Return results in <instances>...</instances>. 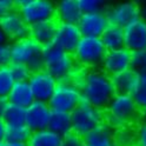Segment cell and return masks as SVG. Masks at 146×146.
<instances>
[{
    "instance_id": "1",
    "label": "cell",
    "mask_w": 146,
    "mask_h": 146,
    "mask_svg": "<svg viewBox=\"0 0 146 146\" xmlns=\"http://www.w3.org/2000/svg\"><path fill=\"white\" fill-rule=\"evenodd\" d=\"M76 79H79L76 85L80 88L83 102L105 112L115 96L112 78L102 68H90L78 72L71 81H76Z\"/></svg>"
},
{
    "instance_id": "2",
    "label": "cell",
    "mask_w": 146,
    "mask_h": 146,
    "mask_svg": "<svg viewBox=\"0 0 146 146\" xmlns=\"http://www.w3.org/2000/svg\"><path fill=\"white\" fill-rule=\"evenodd\" d=\"M140 118V108L131 94H117L105 110V121L115 130L124 129L137 123Z\"/></svg>"
},
{
    "instance_id": "3",
    "label": "cell",
    "mask_w": 146,
    "mask_h": 146,
    "mask_svg": "<svg viewBox=\"0 0 146 146\" xmlns=\"http://www.w3.org/2000/svg\"><path fill=\"white\" fill-rule=\"evenodd\" d=\"M44 70L58 81L71 80L79 72L73 54L67 53L53 44L44 47Z\"/></svg>"
},
{
    "instance_id": "4",
    "label": "cell",
    "mask_w": 146,
    "mask_h": 146,
    "mask_svg": "<svg viewBox=\"0 0 146 146\" xmlns=\"http://www.w3.org/2000/svg\"><path fill=\"white\" fill-rule=\"evenodd\" d=\"M106 53L107 50L100 38L83 36L73 52V58L78 66L84 70L100 68Z\"/></svg>"
},
{
    "instance_id": "5",
    "label": "cell",
    "mask_w": 146,
    "mask_h": 146,
    "mask_svg": "<svg viewBox=\"0 0 146 146\" xmlns=\"http://www.w3.org/2000/svg\"><path fill=\"white\" fill-rule=\"evenodd\" d=\"M12 61L24 62L33 72L44 70V46L31 36L10 42Z\"/></svg>"
},
{
    "instance_id": "6",
    "label": "cell",
    "mask_w": 146,
    "mask_h": 146,
    "mask_svg": "<svg viewBox=\"0 0 146 146\" xmlns=\"http://www.w3.org/2000/svg\"><path fill=\"white\" fill-rule=\"evenodd\" d=\"M72 133L84 138L96 127L105 123V112L86 103H81L71 113Z\"/></svg>"
},
{
    "instance_id": "7",
    "label": "cell",
    "mask_w": 146,
    "mask_h": 146,
    "mask_svg": "<svg viewBox=\"0 0 146 146\" xmlns=\"http://www.w3.org/2000/svg\"><path fill=\"white\" fill-rule=\"evenodd\" d=\"M15 8L31 25L56 19V3L52 0H18Z\"/></svg>"
},
{
    "instance_id": "8",
    "label": "cell",
    "mask_w": 146,
    "mask_h": 146,
    "mask_svg": "<svg viewBox=\"0 0 146 146\" xmlns=\"http://www.w3.org/2000/svg\"><path fill=\"white\" fill-rule=\"evenodd\" d=\"M83 103V97L78 85L73 81H59L48 105L52 111L72 113Z\"/></svg>"
},
{
    "instance_id": "9",
    "label": "cell",
    "mask_w": 146,
    "mask_h": 146,
    "mask_svg": "<svg viewBox=\"0 0 146 146\" xmlns=\"http://www.w3.org/2000/svg\"><path fill=\"white\" fill-rule=\"evenodd\" d=\"M106 15L110 25L125 29L140 18V5L135 1H123L108 6Z\"/></svg>"
},
{
    "instance_id": "10",
    "label": "cell",
    "mask_w": 146,
    "mask_h": 146,
    "mask_svg": "<svg viewBox=\"0 0 146 146\" xmlns=\"http://www.w3.org/2000/svg\"><path fill=\"white\" fill-rule=\"evenodd\" d=\"M58 83L59 81L54 79L45 70L33 72L29 79V84L32 88L34 99L44 103L50 102V99L52 98L54 91L58 86Z\"/></svg>"
},
{
    "instance_id": "11",
    "label": "cell",
    "mask_w": 146,
    "mask_h": 146,
    "mask_svg": "<svg viewBox=\"0 0 146 146\" xmlns=\"http://www.w3.org/2000/svg\"><path fill=\"white\" fill-rule=\"evenodd\" d=\"M0 27L11 42L30 36V25L24 20L17 8L0 19Z\"/></svg>"
},
{
    "instance_id": "12",
    "label": "cell",
    "mask_w": 146,
    "mask_h": 146,
    "mask_svg": "<svg viewBox=\"0 0 146 146\" xmlns=\"http://www.w3.org/2000/svg\"><path fill=\"white\" fill-rule=\"evenodd\" d=\"M51 114H52V110L48 103L35 100L26 108L25 125L32 132L46 130L48 127Z\"/></svg>"
},
{
    "instance_id": "13",
    "label": "cell",
    "mask_w": 146,
    "mask_h": 146,
    "mask_svg": "<svg viewBox=\"0 0 146 146\" xmlns=\"http://www.w3.org/2000/svg\"><path fill=\"white\" fill-rule=\"evenodd\" d=\"M131 57L132 52L125 47L115 51H107L100 68L110 77L117 76L121 72L131 70Z\"/></svg>"
},
{
    "instance_id": "14",
    "label": "cell",
    "mask_w": 146,
    "mask_h": 146,
    "mask_svg": "<svg viewBox=\"0 0 146 146\" xmlns=\"http://www.w3.org/2000/svg\"><path fill=\"white\" fill-rule=\"evenodd\" d=\"M81 38H83V34H81L78 25L59 23L53 45L62 51L73 54Z\"/></svg>"
},
{
    "instance_id": "15",
    "label": "cell",
    "mask_w": 146,
    "mask_h": 146,
    "mask_svg": "<svg viewBox=\"0 0 146 146\" xmlns=\"http://www.w3.org/2000/svg\"><path fill=\"white\" fill-rule=\"evenodd\" d=\"M110 23L106 11L85 13L81 15L78 23V27L83 36H94V38H100Z\"/></svg>"
},
{
    "instance_id": "16",
    "label": "cell",
    "mask_w": 146,
    "mask_h": 146,
    "mask_svg": "<svg viewBox=\"0 0 146 146\" xmlns=\"http://www.w3.org/2000/svg\"><path fill=\"white\" fill-rule=\"evenodd\" d=\"M125 48L130 52L146 51V21L137 19L124 29Z\"/></svg>"
},
{
    "instance_id": "17",
    "label": "cell",
    "mask_w": 146,
    "mask_h": 146,
    "mask_svg": "<svg viewBox=\"0 0 146 146\" xmlns=\"http://www.w3.org/2000/svg\"><path fill=\"white\" fill-rule=\"evenodd\" d=\"M117 130L108 123H103L86 134L83 141L88 146H118L115 139Z\"/></svg>"
},
{
    "instance_id": "18",
    "label": "cell",
    "mask_w": 146,
    "mask_h": 146,
    "mask_svg": "<svg viewBox=\"0 0 146 146\" xmlns=\"http://www.w3.org/2000/svg\"><path fill=\"white\" fill-rule=\"evenodd\" d=\"M56 19L58 23L78 25L83 12L78 0H60L56 3Z\"/></svg>"
},
{
    "instance_id": "19",
    "label": "cell",
    "mask_w": 146,
    "mask_h": 146,
    "mask_svg": "<svg viewBox=\"0 0 146 146\" xmlns=\"http://www.w3.org/2000/svg\"><path fill=\"white\" fill-rule=\"evenodd\" d=\"M58 21L57 19L41 21L38 24H34L30 26V36L34 39L36 42H39L41 46H47V45L53 44L54 36L58 29Z\"/></svg>"
},
{
    "instance_id": "20",
    "label": "cell",
    "mask_w": 146,
    "mask_h": 146,
    "mask_svg": "<svg viewBox=\"0 0 146 146\" xmlns=\"http://www.w3.org/2000/svg\"><path fill=\"white\" fill-rule=\"evenodd\" d=\"M7 102L24 108H27L33 102H35L29 81H15L7 97Z\"/></svg>"
},
{
    "instance_id": "21",
    "label": "cell",
    "mask_w": 146,
    "mask_h": 146,
    "mask_svg": "<svg viewBox=\"0 0 146 146\" xmlns=\"http://www.w3.org/2000/svg\"><path fill=\"white\" fill-rule=\"evenodd\" d=\"M111 78H112V83H113L117 94H131L132 96L137 85H138L139 73H137L133 70H127Z\"/></svg>"
},
{
    "instance_id": "22",
    "label": "cell",
    "mask_w": 146,
    "mask_h": 146,
    "mask_svg": "<svg viewBox=\"0 0 146 146\" xmlns=\"http://www.w3.org/2000/svg\"><path fill=\"white\" fill-rule=\"evenodd\" d=\"M48 130L57 133L65 138L66 135L72 133V119L71 113L67 112H59V111H52L50 123H48Z\"/></svg>"
},
{
    "instance_id": "23",
    "label": "cell",
    "mask_w": 146,
    "mask_h": 146,
    "mask_svg": "<svg viewBox=\"0 0 146 146\" xmlns=\"http://www.w3.org/2000/svg\"><path fill=\"white\" fill-rule=\"evenodd\" d=\"M104 46L107 51H115L125 47V36L124 29L114 25H110L106 31L100 36Z\"/></svg>"
},
{
    "instance_id": "24",
    "label": "cell",
    "mask_w": 146,
    "mask_h": 146,
    "mask_svg": "<svg viewBox=\"0 0 146 146\" xmlns=\"http://www.w3.org/2000/svg\"><path fill=\"white\" fill-rule=\"evenodd\" d=\"M27 145L29 146H62L64 137L46 129V130L32 132V135Z\"/></svg>"
},
{
    "instance_id": "25",
    "label": "cell",
    "mask_w": 146,
    "mask_h": 146,
    "mask_svg": "<svg viewBox=\"0 0 146 146\" xmlns=\"http://www.w3.org/2000/svg\"><path fill=\"white\" fill-rule=\"evenodd\" d=\"M3 120L7 126H19L25 125L26 119V108L7 103L4 112L1 114Z\"/></svg>"
},
{
    "instance_id": "26",
    "label": "cell",
    "mask_w": 146,
    "mask_h": 146,
    "mask_svg": "<svg viewBox=\"0 0 146 146\" xmlns=\"http://www.w3.org/2000/svg\"><path fill=\"white\" fill-rule=\"evenodd\" d=\"M32 135V131L26 125L19 126H7L6 130V139L14 143H24L27 144Z\"/></svg>"
},
{
    "instance_id": "27",
    "label": "cell",
    "mask_w": 146,
    "mask_h": 146,
    "mask_svg": "<svg viewBox=\"0 0 146 146\" xmlns=\"http://www.w3.org/2000/svg\"><path fill=\"white\" fill-rule=\"evenodd\" d=\"M14 84H15V80L8 66L0 67V98L7 99Z\"/></svg>"
},
{
    "instance_id": "28",
    "label": "cell",
    "mask_w": 146,
    "mask_h": 146,
    "mask_svg": "<svg viewBox=\"0 0 146 146\" xmlns=\"http://www.w3.org/2000/svg\"><path fill=\"white\" fill-rule=\"evenodd\" d=\"M132 97L140 110L146 108V72L139 73L138 85L132 93Z\"/></svg>"
},
{
    "instance_id": "29",
    "label": "cell",
    "mask_w": 146,
    "mask_h": 146,
    "mask_svg": "<svg viewBox=\"0 0 146 146\" xmlns=\"http://www.w3.org/2000/svg\"><path fill=\"white\" fill-rule=\"evenodd\" d=\"M8 68H10L15 81H29L32 74V71L30 70V67L24 62L12 61L8 65Z\"/></svg>"
},
{
    "instance_id": "30",
    "label": "cell",
    "mask_w": 146,
    "mask_h": 146,
    "mask_svg": "<svg viewBox=\"0 0 146 146\" xmlns=\"http://www.w3.org/2000/svg\"><path fill=\"white\" fill-rule=\"evenodd\" d=\"M78 1L83 14L104 12L108 8L106 1H103V0H78Z\"/></svg>"
},
{
    "instance_id": "31",
    "label": "cell",
    "mask_w": 146,
    "mask_h": 146,
    "mask_svg": "<svg viewBox=\"0 0 146 146\" xmlns=\"http://www.w3.org/2000/svg\"><path fill=\"white\" fill-rule=\"evenodd\" d=\"M131 70L135 71L137 73L146 72V51L132 52Z\"/></svg>"
},
{
    "instance_id": "32",
    "label": "cell",
    "mask_w": 146,
    "mask_h": 146,
    "mask_svg": "<svg viewBox=\"0 0 146 146\" xmlns=\"http://www.w3.org/2000/svg\"><path fill=\"white\" fill-rule=\"evenodd\" d=\"M12 62L10 42L0 45V67H7Z\"/></svg>"
},
{
    "instance_id": "33",
    "label": "cell",
    "mask_w": 146,
    "mask_h": 146,
    "mask_svg": "<svg viewBox=\"0 0 146 146\" xmlns=\"http://www.w3.org/2000/svg\"><path fill=\"white\" fill-rule=\"evenodd\" d=\"M134 146H146V124H139L135 131Z\"/></svg>"
},
{
    "instance_id": "34",
    "label": "cell",
    "mask_w": 146,
    "mask_h": 146,
    "mask_svg": "<svg viewBox=\"0 0 146 146\" xmlns=\"http://www.w3.org/2000/svg\"><path fill=\"white\" fill-rule=\"evenodd\" d=\"M14 10L15 1H13V0H0V19Z\"/></svg>"
},
{
    "instance_id": "35",
    "label": "cell",
    "mask_w": 146,
    "mask_h": 146,
    "mask_svg": "<svg viewBox=\"0 0 146 146\" xmlns=\"http://www.w3.org/2000/svg\"><path fill=\"white\" fill-rule=\"evenodd\" d=\"M83 143V138L76 135L74 133H71L64 138V145L62 146H79Z\"/></svg>"
},
{
    "instance_id": "36",
    "label": "cell",
    "mask_w": 146,
    "mask_h": 146,
    "mask_svg": "<svg viewBox=\"0 0 146 146\" xmlns=\"http://www.w3.org/2000/svg\"><path fill=\"white\" fill-rule=\"evenodd\" d=\"M6 130H7V125L3 120V118L0 117V144L6 139Z\"/></svg>"
},
{
    "instance_id": "37",
    "label": "cell",
    "mask_w": 146,
    "mask_h": 146,
    "mask_svg": "<svg viewBox=\"0 0 146 146\" xmlns=\"http://www.w3.org/2000/svg\"><path fill=\"white\" fill-rule=\"evenodd\" d=\"M0 146H29L27 144L24 143H14V141H10V140H4Z\"/></svg>"
},
{
    "instance_id": "38",
    "label": "cell",
    "mask_w": 146,
    "mask_h": 146,
    "mask_svg": "<svg viewBox=\"0 0 146 146\" xmlns=\"http://www.w3.org/2000/svg\"><path fill=\"white\" fill-rule=\"evenodd\" d=\"M140 18L144 21H146V1L140 5Z\"/></svg>"
},
{
    "instance_id": "39",
    "label": "cell",
    "mask_w": 146,
    "mask_h": 146,
    "mask_svg": "<svg viewBox=\"0 0 146 146\" xmlns=\"http://www.w3.org/2000/svg\"><path fill=\"white\" fill-rule=\"evenodd\" d=\"M7 99H3V98H0V117H1V114H3V112H4V110H5V107H6V105H7Z\"/></svg>"
},
{
    "instance_id": "40",
    "label": "cell",
    "mask_w": 146,
    "mask_h": 146,
    "mask_svg": "<svg viewBox=\"0 0 146 146\" xmlns=\"http://www.w3.org/2000/svg\"><path fill=\"white\" fill-rule=\"evenodd\" d=\"M139 121L141 124H146V108L140 110V118H139Z\"/></svg>"
},
{
    "instance_id": "41",
    "label": "cell",
    "mask_w": 146,
    "mask_h": 146,
    "mask_svg": "<svg viewBox=\"0 0 146 146\" xmlns=\"http://www.w3.org/2000/svg\"><path fill=\"white\" fill-rule=\"evenodd\" d=\"M6 42H8V40H7V38H6L5 33L3 32L1 27H0V45H1V44H6Z\"/></svg>"
},
{
    "instance_id": "42",
    "label": "cell",
    "mask_w": 146,
    "mask_h": 146,
    "mask_svg": "<svg viewBox=\"0 0 146 146\" xmlns=\"http://www.w3.org/2000/svg\"><path fill=\"white\" fill-rule=\"evenodd\" d=\"M79 146H88V145H86V144H85V143H84V141H83V143H81V144H80V145H79Z\"/></svg>"
}]
</instances>
